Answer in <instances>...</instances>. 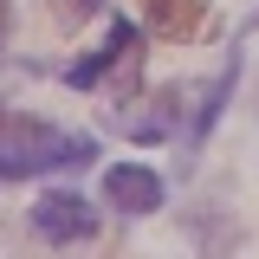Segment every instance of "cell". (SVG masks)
<instances>
[{"label": "cell", "instance_id": "8", "mask_svg": "<svg viewBox=\"0 0 259 259\" xmlns=\"http://www.w3.org/2000/svg\"><path fill=\"white\" fill-rule=\"evenodd\" d=\"M7 20H13V0H0V39H7Z\"/></svg>", "mask_w": 259, "mask_h": 259}, {"label": "cell", "instance_id": "7", "mask_svg": "<svg viewBox=\"0 0 259 259\" xmlns=\"http://www.w3.org/2000/svg\"><path fill=\"white\" fill-rule=\"evenodd\" d=\"M46 7H52V20H59L65 32H78V26H91L110 0H46Z\"/></svg>", "mask_w": 259, "mask_h": 259}, {"label": "cell", "instance_id": "3", "mask_svg": "<svg viewBox=\"0 0 259 259\" xmlns=\"http://www.w3.org/2000/svg\"><path fill=\"white\" fill-rule=\"evenodd\" d=\"M104 201L117 214H156L162 207V175L143 168V162H117V168H104Z\"/></svg>", "mask_w": 259, "mask_h": 259}, {"label": "cell", "instance_id": "6", "mask_svg": "<svg viewBox=\"0 0 259 259\" xmlns=\"http://www.w3.org/2000/svg\"><path fill=\"white\" fill-rule=\"evenodd\" d=\"M143 13H149V32H162V39H194L207 20L201 0H143Z\"/></svg>", "mask_w": 259, "mask_h": 259}, {"label": "cell", "instance_id": "4", "mask_svg": "<svg viewBox=\"0 0 259 259\" xmlns=\"http://www.w3.org/2000/svg\"><path fill=\"white\" fill-rule=\"evenodd\" d=\"M188 117V91L182 84H168V91H156V110H117V130L123 136H136V143H162V136H175V123Z\"/></svg>", "mask_w": 259, "mask_h": 259}, {"label": "cell", "instance_id": "9", "mask_svg": "<svg viewBox=\"0 0 259 259\" xmlns=\"http://www.w3.org/2000/svg\"><path fill=\"white\" fill-rule=\"evenodd\" d=\"M253 26H259V20H253Z\"/></svg>", "mask_w": 259, "mask_h": 259}, {"label": "cell", "instance_id": "2", "mask_svg": "<svg viewBox=\"0 0 259 259\" xmlns=\"http://www.w3.org/2000/svg\"><path fill=\"white\" fill-rule=\"evenodd\" d=\"M32 233H39L46 246H78V240H91V233H97V214H91L84 194L46 188L39 201H32Z\"/></svg>", "mask_w": 259, "mask_h": 259}, {"label": "cell", "instance_id": "1", "mask_svg": "<svg viewBox=\"0 0 259 259\" xmlns=\"http://www.w3.org/2000/svg\"><path fill=\"white\" fill-rule=\"evenodd\" d=\"M97 156L91 136H65V130L20 117V110H0V182H20V175H46V168H84Z\"/></svg>", "mask_w": 259, "mask_h": 259}, {"label": "cell", "instance_id": "5", "mask_svg": "<svg viewBox=\"0 0 259 259\" xmlns=\"http://www.w3.org/2000/svg\"><path fill=\"white\" fill-rule=\"evenodd\" d=\"M110 71H117V104H136V78H143V32L130 20H110Z\"/></svg>", "mask_w": 259, "mask_h": 259}]
</instances>
